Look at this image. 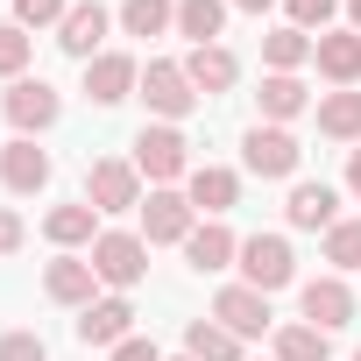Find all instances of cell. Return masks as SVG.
<instances>
[{
  "label": "cell",
  "instance_id": "34",
  "mask_svg": "<svg viewBox=\"0 0 361 361\" xmlns=\"http://www.w3.org/2000/svg\"><path fill=\"white\" fill-rule=\"evenodd\" d=\"M22 241H29V227H22V213H15V206H0V255H15Z\"/></svg>",
  "mask_w": 361,
  "mask_h": 361
},
{
  "label": "cell",
  "instance_id": "9",
  "mask_svg": "<svg viewBox=\"0 0 361 361\" xmlns=\"http://www.w3.org/2000/svg\"><path fill=\"white\" fill-rule=\"evenodd\" d=\"M298 312H305V326H319V333H340L347 319H354V290H347V276H312L305 290H298Z\"/></svg>",
  "mask_w": 361,
  "mask_h": 361
},
{
  "label": "cell",
  "instance_id": "6",
  "mask_svg": "<svg viewBox=\"0 0 361 361\" xmlns=\"http://www.w3.org/2000/svg\"><path fill=\"white\" fill-rule=\"evenodd\" d=\"M135 92H142V99H149V114H156V121H170V128L199 106V85L185 78V64H170V57H156V64L142 71V85H135Z\"/></svg>",
  "mask_w": 361,
  "mask_h": 361
},
{
  "label": "cell",
  "instance_id": "20",
  "mask_svg": "<svg viewBox=\"0 0 361 361\" xmlns=\"http://www.w3.org/2000/svg\"><path fill=\"white\" fill-rule=\"evenodd\" d=\"M43 234H50L64 255H71V248H92V241H99V213H92L85 199H71V206H50V213H43Z\"/></svg>",
  "mask_w": 361,
  "mask_h": 361
},
{
  "label": "cell",
  "instance_id": "18",
  "mask_svg": "<svg viewBox=\"0 0 361 361\" xmlns=\"http://www.w3.org/2000/svg\"><path fill=\"white\" fill-rule=\"evenodd\" d=\"M185 262H192L199 276H220V269H234V262H241V241H234L220 220H206V227H192V241H185Z\"/></svg>",
  "mask_w": 361,
  "mask_h": 361
},
{
  "label": "cell",
  "instance_id": "10",
  "mask_svg": "<svg viewBox=\"0 0 361 361\" xmlns=\"http://www.w3.org/2000/svg\"><path fill=\"white\" fill-rule=\"evenodd\" d=\"M135 85H142V64H135L128 50H99V57L85 64V99H92V106H121Z\"/></svg>",
  "mask_w": 361,
  "mask_h": 361
},
{
  "label": "cell",
  "instance_id": "19",
  "mask_svg": "<svg viewBox=\"0 0 361 361\" xmlns=\"http://www.w3.org/2000/svg\"><path fill=\"white\" fill-rule=\"evenodd\" d=\"M43 290H50L57 305H78V312H85V305H92V290H99V269H92L85 255H57V262L43 269Z\"/></svg>",
  "mask_w": 361,
  "mask_h": 361
},
{
  "label": "cell",
  "instance_id": "30",
  "mask_svg": "<svg viewBox=\"0 0 361 361\" xmlns=\"http://www.w3.org/2000/svg\"><path fill=\"white\" fill-rule=\"evenodd\" d=\"M29 50H36V36H29V29H15V22L0 29V78H8V85L29 71Z\"/></svg>",
  "mask_w": 361,
  "mask_h": 361
},
{
  "label": "cell",
  "instance_id": "29",
  "mask_svg": "<svg viewBox=\"0 0 361 361\" xmlns=\"http://www.w3.org/2000/svg\"><path fill=\"white\" fill-rule=\"evenodd\" d=\"M326 262H333V276L361 269V220H340V227H326Z\"/></svg>",
  "mask_w": 361,
  "mask_h": 361
},
{
  "label": "cell",
  "instance_id": "17",
  "mask_svg": "<svg viewBox=\"0 0 361 361\" xmlns=\"http://www.w3.org/2000/svg\"><path fill=\"white\" fill-rule=\"evenodd\" d=\"M185 78L199 85V99H213V92H234V78H241V57H234L227 43H199V50L185 57Z\"/></svg>",
  "mask_w": 361,
  "mask_h": 361
},
{
  "label": "cell",
  "instance_id": "7",
  "mask_svg": "<svg viewBox=\"0 0 361 361\" xmlns=\"http://www.w3.org/2000/svg\"><path fill=\"white\" fill-rule=\"evenodd\" d=\"M241 163H248L255 177H298L305 149H298V135H290V128H269V121H255V128L241 135Z\"/></svg>",
  "mask_w": 361,
  "mask_h": 361
},
{
  "label": "cell",
  "instance_id": "1",
  "mask_svg": "<svg viewBox=\"0 0 361 361\" xmlns=\"http://www.w3.org/2000/svg\"><path fill=\"white\" fill-rule=\"evenodd\" d=\"M135 170L149 177V185H177V177H192V142H185V128H170V121L142 128V135H135Z\"/></svg>",
  "mask_w": 361,
  "mask_h": 361
},
{
  "label": "cell",
  "instance_id": "35",
  "mask_svg": "<svg viewBox=\"0 0 361 361\" xmlns=\"http://www.w3.org/2000/svg\"><path fill=\"white\" fill-rule=\"evenodd\" d=\"M106 361H163V354H156V340H142V333H128V340H121V347H114Z\"/></svg>",
  "mask_w": 361,
  "mask_h": 361
},
{
  "label": "cell",
  "instance_id": "12",
  "mask_svg": "<svg viewBox=\"0 0 361 361\" xmlns=\"http://www.w3.org/2000/svg\"><path fill=\"white\" fill-rule=\"evenodd\" d=\"M128 333H135V305H128L121 290H114V298H92V305L78 312V340H85V347H106V354H114Z\"/></svg>",
  "mask_w": 361,
  "mask_h": 361
},
{
  "label": "cell",
  "instance_id": "36",
  "mask_svg": "<svg viewBox=\"0 0 361 361\" xmlns=\"http://www.w3.org/2000/svg\"><path fill=\"white\" fill-rule=\"evenodd\" d=\"M347 192H354V199H361V149H354V156H347Z\"/></svg>",
  "mask_w": 361,
  "mask_h": 361
},
{
  "label": "cell",
  "instance_id": "16",
  "mask_svg": "<svg viewBox=\"0 0 361 361\" xmlns=\"http://www.w3.org/2000/svg\"><path fill=\"white\" fill-rule=\"evenodd\" d=\"M283 220H290L298 234H326V227H340V192H333V185H290Z\"/></svg>",
  "mask_w": 361,
  "mask_h": 361
},
{
  "label": "cell",
  "instance_id": "33",
  "mask_svg": "<svg viewBox=\"0 0 361 361\" xmlns=\"http://www.w3.org/2000/svg\"><path fill=\"white\" fill-rule=\"evenodd\" d=\"M0 361H50V347H43V333L15 326V333H0Z\"/></svg>",
  "mask_w": 361,
  "mask_h": 361
},
{
  "label": "cell",
  "instance_id": "32",
  "mask_svg": "<svg viewBox=\"0 0 361 361\" xmlns=\"http://www.w3.org/2000/svg\"><path fill=\"white\" fill-rule=\"evenodd\" d=\"M283 8H290V29H305V36L319 29L326 36V22L340 15V0H283Z\"/></svg>",
  "mask_w": 361,
  "mask_h": 361
},
{
  "label": "cell",
  "instance_id": "27",
  "mask_svg": "<svg viewBox=\"0 0 361 361\" xmlns=\"http://www.w3.org/2000/svg\"><path fill=\"white\" fill-rule=\"evenodd\" d=\"M121 29H128V36H163V29H177V0H121Z\"/></svg>",
  "mask_w": 361,
  "mask_h": 361
},
{
  "label": "cell",
  "instance_id": "28",
  "mask_svg": "<svg viewBox=\"0 0 361 361\" xmlns=\"http://www.w3.org/2000/svg\"><path fill=\"white\" fill-rule=\"evenodd\" d=\"M276 361H326V333L319 326H276Z\"/></svg>",
  "mask_w": 361,
  "mask_h": 361
},
{
  "label": "cell",
  "instance_id": "5",
  "mask_svg": "<svg viewBox=\"0 0 361 361\" xmlns=\"http://www.w3.org/2000/svg\"><path fill=\"white\" fill-rule=\"evenodd\" d=\"M0 114H8V128H15V135H43V128H57L64 99H57V85H50V78H15L8 92H0Z\"/></svg>",
  "mask_w": 361,
  "mask_h": 361
},
{
  "label": "cell",
  "instance_id": "3",
  "mask_svg": "<svg viewBox=\"0 0 361 361\" xmlns=\"http://www.w3.org/2000/svg\"><path fill=\"white\" fill-rule=\"evenodd\" d=\"M241 283L248 290H283V283H298V255H290V241L283 234H248L241 241Z\"/></svg>",
  "mask_w": 361,
  "mask_h": 361
},
{
  "label": "cell",
  "instance_id": "8",
  "mask_svg": "<svg viewBox=\"0 0 361 361\" xmlns=\"http://www.w3.org/2000/svg\"><path fill=\"white\" fill-rule=\"evenodd\" d=\"M192 227H199V213H192L185 192L156 185V192L142 199V241H149V248H163V241H192Z\"/></svg>",
  "mask_w": 361,
  "mask_h": 361
},
{
  "label": "cell",
  "instance_id": "15",
  "mask_svg": "<svg viewBox=\"0 0 361 361\" xmlns=\"http://www.w3.org/2000/svg\"><path fill=\"white\" fill-rule=\"evenodd\" d=\"M0 185H8V192H43L50 185V149H36L29 135H15L8 149H0Z\"/></svg>",
  "mask_w": 361,
  "mask_h": 361
},
{
  "label": "cell",
  "instance_id": "21",
  "mask_svg": "<svg viewBox=\"0 0 361 361\" xmlns=\"http://www.w3.org/2000/svg\"><path fill=\"white\" fill-rule=\"evenodd\" d=\"M312 64H319L333 85H354V78H361V36H354V29H326V36L312 43Z\"/></svg>",
  "mask_w": 361,
  "mask_h": 361
},
{
  "label": "cell",
  "instance_id": "38",
  "mask_svg": "<svg viewBox=\"0 0 361 361\" xmlns=\"http://www.w3.org/2000/svg\"><path fill=\"white\" fill-rule=\"evenodd\" d=\"M347 29H354V36H361V0H347Z\"/></svg>",
  "mask_w": 361,
  "mask_h": 361
},
{
  "label": "cell",
  "instance_id": "26",
  "mask_svg": "<svg viewBox=\"0 0 361 361\" xmlns=\"http://www.w3.org/2000/svg\"><path fill=\"white\" fill-rule=\"evenodd\" d=\"M312 43H319V36H305V29L283 22V29L262 36V64H269V71H298V64H312Z\"/></svg>",
  "mask_w": 361,
  "mask_h": 361
},
{
  "label": "cell",
  "instance_id": "22",
  "mask_svg": "<svg viewBox=\"0 0 361 361\" xmlns=\"http://www.w3.org/2000/svg\"><path fill=\"white\" fill-rule=\"evenodd\" d=\"M255 99H262V121H269V128H283V121H298V114L312 106V92H305V78H298V71H269Z\"/></svg>",
  "mask_w": 361,
  "mask_h": 361
},
{
  "label": "cell",
  "instance_id": "25",
  "mask_svg": "<svg viewBox=\"0 0 361 361\" xmlns=\"http://www.w3.org/2000/svg\"><path fill=\"white\" fill-rule=\"evenodd\" d=\"M185 354H192V361H241V340H234L220 319H192V326H185Z\"/></svg>",
  "mask_w": 361,
  "mask_h": 361
},
{
  "label": "cell",
  "instance_id": "40",
  "mask_svg": "<svg viewBox=\"0 0 361 361\" xmlns=\"http://www.w3.org/2000/svg\"><path fill=\"white\" fill-rule=\"evenodd\" d=\"M354 361H361V354H354Z\"/></svg>",
  "mask_w": 361,
  "mask_h": 361
},
{
  "label": "cell",
  "instance_id": "31",
  "mask_svg": "<svg viewBox=\"0 0 361 361\" xmlns=\"http://www.w3.org/2000/svg\"><path fill=\"white\" fill-rule=\"evenodd\" d=\"M71 0H15V29H64Z\"/></svg>",
  "mask_w": 361,
  "mask_h": 361
},
{
  "label": "cell",
  "instance_id": "14",
  "mask_svg": "<svg viewBox=\"0 0 361 361\" xmlns=\"http://www.w3.org/2000/svg\"><path fill=\"white\" fill-rule=\"evenodd\" d=\"M99 43H106V8H99V0H71V15H64V29H57V50L78 57V64H92Z\"/></svg>",
  "mask_w": 361,
  "mask_h": 361
},
{
  "label": "cell",
  "instance_id": "2",
  "mask_svg": "<svg viewBox=\"0 0 361 361\" xmlns=\"http://www.w3.org/2000/svg\"><path fill=\"white\" fill-rule=\"evenodd\" d=\"M85 262L99 269V283H106V290H121V298H128V290L149 276V241H142V234H128V227H114V234H99V241H92V255H85Z\"/></svg>",
  "mask_w": 361,
  "mask_h": 361
},
{
  "label": "cell",
  "instance_id": "23",
  "mask_svg": "<svg viewBox=\"0 0 361 361\" xmlns=\"http://www.w3.org/2000/svg\"><path fill=\"white\" fill-rule=\"evenodd\" d=\"M319 135H333V142H361V92H354V85H340V92L319 99Z\"/></svg>",
  "mask_w": 361,
  "mask_h": 361
},
{
  "label": "cell",
  "instance_id": "13",
  "mask_svg": "<svg viewBox=\"0 0 361 361\" xmlns=\"http://www.w3.org/2000/svg\"><path fill=\"white\" fill-rule=\"evenodd\" d=\"M185 199H192V213L220 220V213H234V206H241V177H234V170H220V163H192Z\"/></svg>",
  "mask_w": 361,
  "mask_h": 361
},
{
  "label": "cell",
  "instance_id": "39",
  "mask_svg": "<svg viewBox=\"0 0 361 361\" xmlns=\"http://www.w3.org/2000/svg\"><path fill=\"white\" fill-rule=\"evenodd\" d=\"M177 361H192V354H177Z\"/></svg>",
  "mask_w": 361,
  "mask_h": 361
},
{
  "label": "cell",
  "instance_id": "11",
  "mask_svg": "<svg viewBox=\"0 0 361 361\" xmlns=\"http://www.w3.org/2000/svg\"><path fill=\"white\" fill-rule=\"evenodd\" d=\"M213 319H220L234 340H262L276 312H269V298H262V290H248V283H227V290L213 298Z\"/></svg>",
  "mask_w": 361,
  "mask_h": 361
},
{
  "label": "cell",
  "instance_id": "4",
  "mask_svg": "<svg viewBox=\"0 0 361 361\" xmlns=\"http://www.w3.org/2000/svg\"><path fill=\"white\" fill-rule=\"evenodd\" d=\"M85 206L92 213H142V170L121 156H99L85 170Z\"/></svg>",
  "mask_w": 361,
  "mask_h": 361
},
{
  "label": "cell",
  "instance_id": "37",
  "mask_svg": "<svg viewBox=\"0 0 361 361\" xmlns=\"http://www.w3.org/2000/svg\"><path fill=\"white\" fill-rule=\"evenodd\" d=\"M227 8H241V15H269L276 0H227Z\"/></svg>",
  "mask_w": 361,
  "mask_h": 361
},
{
  "label": "cell",
  "instance_id": "24",
  "mask_svg": "<svg viewBox=\"0 0 361 361\" xmlns=\"http://www.w3.org/2000/svg\"><path fill=\"white\" fill-rule=\"evenodd\" d=\"M220 29H227V0H177V36H192V50L220 43Z\"/></svg>",
  "mask_w": 361,
  "mask_h": 361
}]
</instances>
